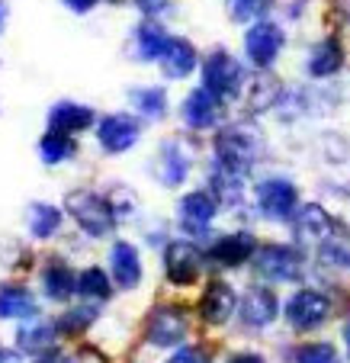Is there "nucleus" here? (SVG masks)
<instances>
[{
    "label": "nucleus",
    "instance_id": "1",
    "mask_svg": "<svg viewBox=\"0 0 350 363\" xmlns=\"http://www.w3.org/2000/svg\"><path fill=\"white\" fill-rule=\"evenodd\" d=\"M257 155H261V135L254 125H225L215 135V167H222V171L244 177L257 164Z\"/></svg>",
    "mask_w": 350,
    "mask_h": 363
},
{
    "label": "nucleus",
    "instance_id": "8",
    "mask_svg": "<svg viewBox=\"0 0 350 363\" xmlns=\"http://www.w3.org/2000/svg\"><path fill=\"white\" fill-rule=\"evenodd\" d=\"M283 42L286 39H283V29L276 26V23L257 20L244 35V52L257 68H270V65L276 62V55L283 52Z\"/></svg>",
    "mask_w": 350,
    "mask_h": 363
},
{
    "label": "nucleus",
    "instance_id": "5",
    "mask_svg": "<svg viewBox=\"0 0 350 363\" xmlns=\"http://www.w3.org/2000/svg\"><path fill=\"white\" fill-rule=\"evenodd\" d=\"M145 337L154 347H177L186 337V312L180 306H158L148 315L145 325Z\"/></svg>",
    "mask_w": 350,
    "mask_h": 363
},
{
    "label": "nucleus",
    "instance_id": "6",
    "mask_svg": "<svg viewBox=\"0 0 350 363\" xmlns=\"http://www.w3.org/2000/svg\"><path fill=\"white\" fill-rule=\"evenodd\" d=\"M331 315V302L318 289H299L286 302V322L299 331H312Z\"/></svg>",
    "mask_w": 350,
    "mask_h": 363
},
{
    "label": "nucleus",
    "instance_id": "25",
    "mask_svg": "<svg viewBox=\"0 0 350 363\" xmlns=\"http://www.w3.org/2000/svg\"><path fill=\"white\" fill-rule=\"evenodd\" d=\"M186 171H190V158L184 155V148L180 145H164L161 148V167H158V177L164 180L167 186H177V184H184V177H186Z\"/></svg>",
    "mask_w": 350,
    "mask_h": 363
},
{
    "label": "nucleus",
    "instance_id": "14",
    "mask_svg": "<svg viewBox=\"0 0 350 363\" xmlns=\"http://www.w3.org/2000/svg\"><path fill=\"white\" fill-rule=\"evenodd\" d=\"M235 306H238L235 289L228 286V283L215 280V283H209L203 299H199V315H203V322H209V325H222L235 315Z\"/></svg>",
    "mask_w": 350,
    "mask_h": 363
},
{
    "label": "nucleus",
    "instance_id": "38",
    "mask_svg": "<svg viewBox=\"0 0 350 363\" xmlns=\"http://www.w3.org/2000/svg\"><path fill=\"white\" fill-rule=\"evenodd\" d=\"M35 363H71L68 357H62V354H55V350H48V354H39V360Z\"/></svg>",
    "mask_w": 350,
    "mask_h": 363
},
{
    "label": "nucleus",
    "instance_id": "27",
    "mask_svg": "<svg viewBox=\"0 0 350 363\" xmlns=\"http://www.w3.org/2000/svg\"><path fill=\"white\" fill-rule=\"evenodd\" d=\"M55 347V328L52 325L33 322L26 328H20V350H29V354H48Z\"/></svg>",
    "mask_w": 350,
    "mask_h": 363
},
{
    "label": "nucleus",
    "instance_id": "18",
    "mask_svg": "<svg viewBox=\"0 0 350 363\" xmlns=\"http://www.w3.org/2000/svg\"><path fill=\"white\" fill-rule=\"evenodd\" d=\"M48 125L55 132H68V135H74V132H84L87 125H94V110L90 106H81V103H55L52 106V113H48Z\"/></svg>",
    "mask_w": 350,
    "mask_h": 363
},
{
    "label": "nucleus",
    "instance_id": "33",
    "mask_svg": "<svg viewBox=\"0 0 350 363\" xmlns=\"http://www.w3.org/2000/svg\"><path fill=\"white\" fill-rule=\"evenodd\" d=\"M295 363H341V357L331 344H305L295 354Z\"/></svg>",
    "mask_w": 350,
    "mask_h": 363
},
{
    "label": "nucleus",
    "instance_id": "13",
    "mask_svg": "<svg viewBox=\"0 0 350 363\" xmlns=\"http://www.w3.org/2000/svg\"><path fill=\"white\" fill-rule=\"evenodd\" d=\"M180 113H184V123L190 125V129H209V125H215L222 116V100L213 90L199 87L184 100Z\"/></svg>",
    "mask_w": 350,
    "mask_h": 363
},
{
    "label": "nucleus",
    "instance_id": "21",
    "mask_svg": "<svg viewBox=\"0 0 350 363\" xmlns=\"http://www.w3.org/2000/svg\"><path fill=\"white\" fill-rule=\"evenodd\" d=\"M167 42H171V35L164 33L161 23L145 20L142 26L135 29V55L142 58V62H158L161 52L167 48Z\"/></svg>",
    "mask_w": 350,
    "mask_h": 363
},
{
    "label": "nucleus",
    "instance_id": "22",
    "mask_svg": "<svg viewBox=\"0 0 350 363\" xmlns=\"http://www.w3.org/2000/svg\"><path fill=\"white\" fill-rule=\"evenodd\" d=\"M42 286H45L48 299H55V302H64L71 293H77V277L71 274L68 264L62 261H52L45 267V274H42Z\"/></svg>",
    "mask_w": 350,
    "mask_h": 363
},
{
    "label": "nucleus",
    "instance_id": "44",
    "mask_svg": "<svg viewBox=\"0 0 350 363\" xmlns=\"http://www.w3.org/2000/svg\"><path fill=\"white\" fill-rule=\"evenodd\" d=\"M113 4H119V0H113Z\"/></svg>",
    "mask_w": 350,
    "mask_h": 363
},
{
    "label": "nucleus",
    "instance_id": "10",
    "mask_svg": "<svg viewBox=\"0 0 350 363\" xmlns=\"http://www.w3.org/2000/svg\"><path fill=\"white\" fill-rule=\"evenodd\" d=\"M293 232H295V238L303 241V245H318L322 247L324 241L334 235V219L324 213L322 206L309 203V206H303V209L293 216Z\"/></svg>",
    "mask_w": 350,
    "mask_h": 363
},
{
    "label": "nucleus",
    "instance_id": "31",
    "mask_svg": "<svg viewBox=\"0 0 350 363\" xmlns=\"http://www.w3.org/2000/svg\"><path fill=\"white\" fill-rule=\"evenodd\" d=\"M77 293L90 296V299H110V293H113L110 277H106L100 267H87L81 277H77Z\"/></svg>",
    "mask_w": 350,
    "mask_h": 363
},
{
    "label": "nucleus",
    "instance_id": "24",
    "mask_svg": "<svg viewBox=\"0 0 350 363\" xmlns=\"http://www.w3.org/2000/svg\"><path fill=\"white\" fill-rule=\"evenodd\" d=\"M26 222L33 238H52L58 232V225H62V209L48 203H33L26 213Z\"/></svg>",
    "mask_w": 350,
    "mask_h": 363
},
{
    "label": "nucleus",
    "instance_id": "7",
    "mask_svg": "<svg viewBox=\"0 0 350 363\" xmlns=\"http://www.w3.org/2000/svg\"><path fill=\"white\" fill-rule=\"evenodd\" d=\"M295 203H299V193H295V186L283 177H270L257 186V206H261V213L273 222L293 219Z\"/></svg>",
    "mask_w": 350,
    "mask_h": 363
},
{
    "label": "nucleus",
    "instance_id": "35",
    "mask_svg": "<svg viewBox=\"0 0 350 363\" xmlns=\"http://www.w3.org/2000/svg\"><path fill=\"white\" fill-rule=\"evenodd\" d=\"M171 363H209V357L199 347H180L177 354L171 357Z\"/></svg>",
    "mask_w": 350,
    "mask_h": 363
},
{
    "label": "nucleus",
    "instance_id": "26",
    "mask_svg": "<svg viewBox=\"0 0 350 363\" xmlns=\"http://www.w3.org/2000/svg\"><path fill=\"white\" fill-rule=\"evenodd\" d=\"M39 155L45 164H62V161H68L71 155H74V142H71L68 132H48V135H42L39 142Z\"/></svg>",
    "mask_w": 350,
    "mask_h": 363
},
{
    "label": "nucleus",
    "instance_id": "16",
    "mask_svg": "<svg viewBox=\"0 0 350 363\" xmlns=\"http://www.w3.org/2000/svg\"><path fill=\"white\" fill-rule=\"evenodd\" d=\"M219 213V199L209 193H190L180 199V225L190 232H203Z\"/></svg>",
    "mask_w": 350,
    "mask_h": 363
},
{
    "label": "nucleus",
    "instance_id": "39",
    "mask_svg": "<svg viewBox=\"0 0 350 363\" xmlns=\"http://www.w3.org/2000/svg\"><path fill=\"white\" fill-rule=\"evenodd\" d=\"M228 363H264V357H257V354H235Z\"/></svg>",
    "mask_w": 350,
    "mask_h": 363
},
{
    "label": "nucleus",
    "instance_id": "42",
    "mask_svg": "<svg viewBox=\"0 0 350 363\" xmlns=\"http://www.w3.org/2000/svg\"><path fill=\"white\" fill-rule=\"evenodd\" d=\"M344 344H347V354H350V322H347V328H344Z\"/></svg>",
    "mask_w": 350,
    "mask_h": 363
},
{
    "label": "nucleus",
    "instance_id": "43",
    "mask_svg": "<svg viewBox=\"0 0 350 363\" xmlns=\"http://www.w3.org/2000/svg\"><path fill=\"white\" fill-rule=\"evenodd\" d=\"M341 4H344V7H347V10H350V0H341Z\"/></svg>",
    "mask_w": 350,
    "mask_h": 363
},
{
    "label": "nucleus",
    "instance_id": "30",
    "mask_svg": "<svg viewBox=\"0 0 350 363\" xmlns=\"http://www.w3.org/2000/svg\"><path fill=\"white\" fill-rule=\"evenodd\" d=\"M273 0H225V10L235 23H257L267 16Z\"/></svg>",
    "mask_w": 350,
    "mask_h": 363
},
{
    "label": "nucleus",
    "instance_id": "32",
    "mask_svg": "<svg viewBox=\"0 0 350 363\" xmlns=\"http://www.w3.org/2000/svg\"><path fill=\"white\" fill-rule=\"evenodd\" d=\"M318 254H322V261L331 264V267H350V238L331 235V238L318 247Z\"/></svg>",
    "mask_w": 350,
    "mask_h": 363
},
{
    "label": "nucleus",
    "instance_id": "17",
    "mask_svg": "<svg viewBox=\"0 0 350 363\" xmlns=\"http://www.w3.org/2000/svg\"><path fill=\"white\" fill-rule=\"evenodd\" d=\"M161 71H164L167 77H174V81H180V77L193 74V68H196V48L190 45L186 39H174L167 42V48L161 52Z\"/></svg>",
    "mask_w": 350,
    "mask_h": 363
},
{
    "label": "nucleus",
    "instance_id": "15",
    "mask_svg": "<svg viewBox=\"0 0 350 363\" xmlns=\"http://www.w3.org/2000/svg\"><path fill=\"white\" fill-rule=\"evenodd\" d=\"M273 318H276L273 289H264V286L247 289L244 299H241V322H244L247 328H267Z\"/></svg>",
    "mask_w": 350,
    "mask_h": 363
},
{
    "label": "nucleus",
    "instance_id": "11",
    "mask_svg": "<svg viewBox=\"0 0 350 363\" xmlns=\"http://www.w3.org/2000/svg\"><path fill=\"white\" fill-rule=\"evenodd\" d=\"M100 145H103L110 155H123V151H129L132 145L138 142V135H142V125H138V119L125 116V113H113V116H106L103 123H100Z\"/></svg>",
    "mask_w": 350,
    "mask_h": 363
},
{
    "label": "nucleus",
    "instance_id": "19",
    "mask_svg": "<svg viewBox=\"0 0 350 363\" xmlns=\"http://www.w3.org/2000/svg\"><path fill=\"white\" fill-rule=\"evenodd\" d=\"M110 264H113V277H116L119 286L123 289L138 286V280H142V257H138L135 247L125 245V241H116L110 251Z\"/></svg>",
    "mask_w": 350,
    "mask_h": 363
},
{
    "label": "nucleus",
    "instance_id": "12",
    "mask_svg": "<svg viewBox=\"0 0 350 363\" xmlns=\"http://www.w3.org/2000/svg\"><path fill=\"white\" fill-rule=\"evenodd\" d=\"M257 254V241L251 232H235V235H222L213 247H209V261L219 267H241L244 261H251Z\"/></svg>",
    "mask_w": 350,
    "mask_h": 363
},
{
    "label": "nucleus",
    "instance_id": "41",
    "mask_svg": "<svg viewBox=\"0 0 350 363\" xmlns=\"http://www.w3.org/2000/svg\"><path fill=\"white\" fill-rule=\"evenodd\" d=\"M7 13H10V7L0 0V33H4V26H7Z\"/></svg>",
    "mask_w": 350,
    "mask_h": 363
},
{
    "label": "nucleus",
    "instance_id": "3",
    "mask_svg": "<svg viewBox=\"0 0 350 363\" xmlns=\"http://www.w3.org/2000/svg\"><path fill=\"white\" fill-rule=\"evenodd\" d=\"M203 87L213 90L219 100H232V96L241 94V87H244V68H241V62L235 55H228V52H213V55L206 58V65H203Z\"/></svg>",
    "mask_w": 350,
    "mask_h": 363
},
{
    "label": "nucleus",
    "instance_id": "29",
    "mask_svg": "<svg viewBox=\"0 0 350 363\" xmlns=\"http://www.w3.org/2000/svg\"><path fill=\"white\" fill-rule=\"evenodd\" d=\"M276 96H280V84H276V77L261 74V77H254V84H251L247 106H251L254 113H261V110H267V106H273Z\"/></svg>",
    "mask_w": 350,
    "mask_h": 363
},
{
    "label": "nucleus",
    "instance_id": "37",
    "mask_svg": "<svg viewBox=\"0 0 350 363\" xmlns=\"http://www.w3.org/2000/svg\"><path fill=\"white\" fill-rule=\"evenodd\" d=\"M64 4H68V10H74V13H90L96 0H64Z\"/></svg>",
    "mask_w": 350,
    "mask_h": 363
},
{
    "label": "nucleus",
    "instance_id": "28",
    "mask_svg": "<svg viewBox=\"0 0 350 363\" xmlns=\"http://www.w3.org/2000/svg\"><path fill=\"white\" fill-rule=\"evenodd\" d=\"M129 100H132V106H135L142 116H148V119H161V116H164V110H167V94L161 87L132 90Z\"/></svg>",
    "mask_w": 350,
    "mask_h": 363
},
{
    "label": "nucleus",
    "instance_id": "34",
    "mask_svg": "<svg viewBox=\"0 0 350 363\" xmlns=\"http://www.w3.org/2000/svg\"><path fill=\"white\" fill-rule=\"evenodd\" d=\"M96 318V308H71V312H64L62 318H58V331H68V335H77V331H84L90 322Z\"/></svg>",
    "mask_w": 350,
    "mask_h": 363
},
{
    "label": "nucleus",
    "instance_id": "9",
    "mask_svg": "<svg viewBox=\"0 0 350 363\" xmlns=\"http://www.w3.org/2000/svg\"><path fill=\"white\" fill-rule=\"evenodd\" d=\"M164 270L174 286H190V283H196L199 270H203V254L190 241H171L164 251Z\"/></svg>",
    "mask_w": 350,
    "mask_h": 363
},
{
    "label": "nucleus",
    "instance_id": "2",
    "mask_svg": "<svg viewBox=\"0 0 350 363\" xmlns=\"http://www.w3.org/2000/svg\"><path fill=\"white\" fill-rule=\"evenodd\" d=\"M64 209L71 213V219L94 238H106L116 225V213H113L110 199H103L94 190H74L64 196Z\"/></svg>",
    "mask_w": 350,
    "mask_h": 363
},
{
    "label": "nucleus",
    "instance_id": "40",
    "mask_svg": "<svg viewBox=\"0 0 350 363\" xmlns=\"http://www.w3.org/2000/svg\"><path fill=\"white\" fill-rule=\"evenodd\" d=\"M0 363H23V360H20V354H16V350L0 347Z\"/></svg>",
    "mask_w": 350,
    "mask_h": 363
},
{
    "label": "nucleus",
    "instance_id": "4",
    "mask_svg": "<svg viewBox=\"0 0 350 363\" xmlns=\"http://www.w3.org/2000/svg\"><path fill=\"white\" fill-rule=\"evenodd\" d=\"M254 270L270 283H289L303 274V257L286 245H267L254 254Z\"/></svg>",
    "mask_w": 350,
    "mask_h": 363
},
{
    "label": "nucleus",
    "instance_id": "20",
    "mask_svg": "<svg viewBox=\"0 0 350 363\" xmlns=\"http://www.w3.org/2000/svg\"><path fill=\"white\" fill-rule=\"evenodd\" d=\"M344 65V48L337 39H322L315 48L309 52V62H305V68H309L312 77H331L337 74Z\"/></svg>",
    "mask_w": 350,
    "mask_h": 363
},
{
    "label": "nucleus",
    "instance_id": "36",
    "mask_svg": "<svg viewBox=\"0 0 350 363\" xmlns=\"http://www.w3.org/2000/svg\"><path fill=\"white\" fill-rule=\"evenodd\" d=\"M138 4V10H142L145 16H154V13H161V10L167 7V0H135Z\"/></svg>",
    "mask_w": 350,
    "mask_h": 363
},
{
    "label": "nucleus",
    "instance_id": "23",
    "mask_svg": "<svg viewBox=\"0 0 350 363\" xmlns=\"http://www.w3.org/2000/svg\"><path fill=\"white\" fill-rule=\"evenodd\" d=\"M35 299L23 286H0V318H33Z\"/></svg>",
    "mask_w": 350,
    "mask_h": 363
}]
</instances>
